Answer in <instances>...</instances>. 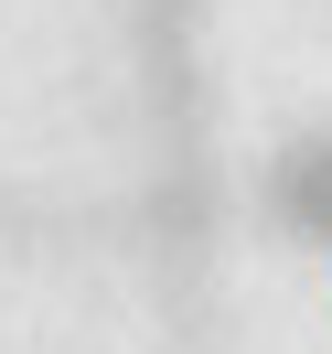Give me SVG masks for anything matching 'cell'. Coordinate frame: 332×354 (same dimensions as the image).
<instances>
[{
    "mask_svg": "<svg viewBox=\"0 0 332 354\" xmlns=\"http://www.w3.org/2000/svg\"><path fill=\"white\" fill-rule=\"evenodd\" d=\"M268 215H279L300 247L332 258V129L300 140V151H279V172H268Z\"/></svg>",
    "mask_w": 332,
    "mask_h": 354,
    "instance_id": "6da1fadb",
    "label": "cell"
}]
</instances>
